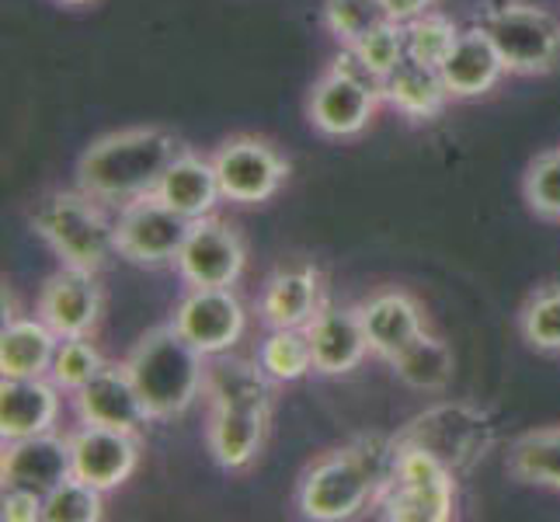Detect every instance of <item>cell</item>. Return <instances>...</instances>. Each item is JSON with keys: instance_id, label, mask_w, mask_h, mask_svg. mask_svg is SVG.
Returning <instances> with one entry per match:
<instances>
[{"instance_id": "d6a6232c", "label": "cell", "mask_w": 560, "mask_h": 522, "mask_svg": "<svg viewBox=\"0 0 560 522\" xmlns=\"http://www.w3.org/2000/svg\"><path fill=\"white\" fill-rule=\"evenodd\" d=\"M105 491L91 488L81 477H67L60 488L46 495L43 506V522H98L102 519V501Z\"/></svg>"}, {"instance_id": "2e32d148", "label": "cell", "mask_w": 560, "mask_h": 522, "mask_svg": "<svg viewBox=\"0 0 560 522\" xmlns=\"http://www.w3.org/2000/svg\"><path fill=\"white\" fill-rule=\"evenodd\" d=\"M314 348V370L324 376H341L362 366V359L373 352L365 338V324L359 306H320L317 317L306 324Z\"/></svg>"}, {"instance_id": "1f68e13d", "label": "cell", "mask_w": 560, "mask_h": 522, "mask_svg": "<svg viewBox=\"0 0 560 522\" xmlns=\"http://www.w3.org/2000/svg\"><path fill=\"white\" fill-rule=\"evenodd\" d=\"M404 35H408V60L424 63V67H442V60H446L456 46L459 28L450 18L429 11L404 25Z\"/></svg>"}, {"instance_id": "8d00e7d4", "label": "cell", "mask_w": 560, "mask_h": 522, "mask_svg": "<svg viewBox=\"0 0 560 522\" xmlns=\"http://www.w3.org/2000/svg\"><path fill=\"white\" fill-rule=\"evenodd\" d=\"M43 506L46 498L35 491H22V488H4V522H35L43 519Z\"/></svg>"}, {"instance_id": "4dcf8cb0", "label": "cell", "mask_w": 560, "mask_h": 522, "mask_svg": "<svg viewBox=\"0 0 560 522\" xmlns=\"http://www.w3.org/2000/svg\"><path fill=\"white\" fill-rule=\"evenodd\" d=\"M518 332L536 352H560V282L539 286L518 314Z\"/></svg>"}, {"instance_id": "ffe728a7", "label": "cell", "mask_w": 560, "mask_h": 522, "mask_svg": "<svg viewBox=\"0 0 560 522\" xmlns=\"http://www.w3.org/2000/svg\"><path fill=\"white\" fill-rule=\"evenodd\" d=\"M439 73L453 98H480V94H488L501 81L505 63H501V56L491 43V35L485 32V25H477V28L459 32L456 46L446 60H442Z\"/></svg>"}, {"instance_id": "6da1fadb", "label": "cell", "mask_w": 560, "mask_h": 522, "mask_svg": "<svg viewBox=\"0 0 560 522\" xmlns=\"http://www.w3.org/2000/svg\"><path fill=\"white\" fill-rule=\"evenodd\" d=\"M182 143L167 129H122L94 140L77 161V182L98 202H132L158 192L164 171L178 161Z\"/></svg>"}, {"instance_id": "30bf717a", "label": "cell", "mask_w": 560, "mask_h": 522, "mask_svg": "<svg viewBox=\"0 0 560 522\" xmlns=\"http://www.w3.org/2000/svg\"><path fill=\"white\" fill-rule=\"evenodd\" d=\"M212 167H217L223 199L237 202V206L268 202L282 188L285 174H289V164L282 153L258 137L226 140L217 150V158H212Z\"/></svg>"}, {"instance_id": "e575fe53", "label": "cell", "mask_w": 560, "mask_h": 522, "mask_svg": "<svg viewBox=\"0 0 560 522\" xmlns=\"http://www.w3.org/2000/svg\"><path fill=\"white\" fill-rule=\"evenodd\" d=\"M526 202L539 220L560 223V150H547L526 171Z\"/></svg>"}, {"instance_id": "52a82bcc", "label": "cell", "mask_w": 560, "mask_h": 522, "mask_svg": "<svg viewBox=\"0 0 560 522\" xmlns=\"http://www.w3.org/2000/svg\"><path fill=\"white\" fill-rule=\"evenodd\" d=\"M383 81L352 49H345L311 91V123L324 137H359L376 115Z\"/></svg>"}, {"instance_id": "277c9868", "label": "cell", "mask_w": 560, "mask_h": 522, "mask_svg": "<svg viewBox=\"0 0 560 522\" xmlns=\"http://www.w3.org/2000/svg\"><path fill=\"white\" fill-rule=\"evenodd\" d=\"M32 223L63 265L102 272L119 255L115 220L105 217L98 199H91L88 192H52L35 206Z\"/></svg>"}, {"instance_id": "e0dca14e", "label": "cell", "mask_w": 560, "mask_h": 522, "mask_svg": "<svg viewBox=\"0 0 560 522\" xmlns=\"http://www.w3.org/2000/svg\"><path fill=\"white\" fill-rule=\"evenodd\" d=\"M60 421V386L49 376H4L0 383V436L4 442L52 432Z\"/></svg>"}, {"instance_id": "f1b7e54d", "label": "cell", "mask_w": 560, "mask_h": 522, "mask_svg": "<svg viewBox=\"0 0 560 522\" xmlns=\"http://www.w3.org/2000/svg\"><path fill=\"white\" fill-rule=\"evenodd\" d=\"M258 366L279 383H293L314 373V348L306 327H272V335L258 348Z\"/></svg>"}, {"instance_id": "d6986e66", "label": "cell", "mask_w": 560, "mask_h": 522, "mask_svg": "<svg viewBox=\"0 0 560 522\" xmlns=\"http://www.w3.org/2000/svg\"><path fill=\"white\" fill-rule=\"evenodd\" d=\"M320 272L314 265H285L265 282L258 311L268 327H306L320 311Z\"/></svg>"}, {"instance_id": "83f0119b", "label": "cell", "mask_w": 560, "mask_h": 522, "mask_svg": "<svg viewBox=\"0 0 560 522\" xmlns=\"http://www.w3.org/2000/svg\"><path fill=\"white\" fill-rule=\"evenodd\" d=\"M509 474L523 485L560 491V429L523 436L509 453Z\"/></svg>"}, {"instance_id": "9c48e42d", "label": "cell", "mask_w": 560, "mask_h": 522, "mask_svg": "<svg viewBox=\"0 0 560 522\" xmlns=\"http://www.w3.org/2000/svg\"><path fill=\"white\" fill-rule=\"evenodd\" d=\"M196 220L171 209L158 192L132 199L115 217V237H119V255L137 265H167L178 262L188 241V230Z\"/></svg>"}, {"instance_id": "d4e9b609", "label": "cell", "mask_w": 560, "mask_h": 522, "mask_svg": "<svg viewBox=\"0 0 560 522\" xmlns=\"http://www.w3.org/2000/svg\"><path fill=\"white\" fill-rule=\"evenodd\" d=\"M60 341L63 338L56 335L43 317L8 321L4 332H0V373L4 376H49Z\"/></svg>"}, {"instance_id": "5b68a950", "label": "cell", "mask_w": 560, "mask_h": 522, "mask_svg": "<svg viewBox=\"0 0 560 522\" xmlns=\"http://www.w3.org/2000/svg\"><path fill=\"white\" fill-rule=\"evenodd\" d=\"M394 442L429 453L459 477L474 471L494 446V421L470 404H435L404 425Z\"/></svg>"}, {"instance_id": "7402d4cb", "label": "cell", "mask_w": 560, "mask_h": 522, "mask_svg": "<svg viewBox=\"0 0 560 522\" xmlns=\"http://www.w3.org/2000/svg\"><path fill=\"white\" fill-rule=\"evenodd\" d=\"M362 324H365V338H370V348L390 362L404 345H411L421 332H424V314L415 297L408 293H380L373 300H365L359 306Z\"/></svg>"}, {"instance_id": "d590c367", "label": "cell", "mask_w": 560, "mask_h": 522, "mask_svg": "<svg viewBox=\"0 0 560 522\" xmlns=\"http://www.w3.org/2000/svg\"><path fill=\"white\" fill-rule=\"evenodd\" d=\"M349 49L383 81L386 73H394L404 60H408V35H404L400 22H386L383 28L370 32L362 43H355Z\"/></svg>"}, {"instance_id": "f546056e", "label": "cell", "mask_w": 560, "mask_h": 522, "mask_svg": "<svg viewBox=\"0 0 560 522\" xmlns=\"http://www.w3.org/2000/svg\"><path fill=\"white\" fill-rule=\"evenodd\" d=\"M324 22L338 43L349 49L365 35L394 22L383 0H324Z\"/></svg>"}, {"instance_id": "7a4b0ae2", "label": "cell", "mask_w": 560, "mask_h": 522, "mask_svg": "<svg viewBox=\"0 0 560 522\" xmlns=\"http://www.w3.org/2000/svg\"><path fill=\"white\" fill-rule=\"evenodd\" d=\"M394 439H362L355 446L327 453L306 471L300 485V509L314 522H341L376 506V495L394 471Z\"/></svg>"}, {"instance_id": "9a60e30c", "label": "cell", "mask_w": 560, "mask_h": 522, "mask_svg": "<svg viewBox=\"0 0 560 522\" xmlns=\"http://www.w3.org/2000/svg\"><path fill=\"white\" fill-rule=\"evenodd\" d=\"M73 477L88 480L91 488L112 491L129 480V474L140 463L137 432L105 429V425H84L81 432L70 436Z\"/></svg>"}, {"instance_id": "44dd1931", "label": "cell", "mask_w": 560, "mask_h": 522, "mask_svg": "<svg viewBox=\"0 0 560 522\" xmlns=\"http://www.w3.org/2000/svg\"><path fill=\"white\" fill-rule=\"evenodd\" d=\"M209 408H255L272 411V376L261 366L230 359V356H209L206 359V386Z\"/></svg>"}, {"instance_id": "cb8c5ba5", "label": "cell", "mask_w": 560, "mask_h": 522, "mask_svg": "<svg viewBox=\"0 0 560 522\" xmlns=\"http://www.w3.org/2000/svg\"><path fill=\"white\" fill-rule=\"evenodd\" d=\"M158 196L171 209H178L182 217L202 220V217H212V209H217V202L223 199V188H220L212 161H202V158H196V153L182 150L178 161L164 171V178L158 185Z\"/></svg>"}, {"instance_id": "7c38bea8", "label": "cell", "mask_w": 560, "mask_h": 522, "mask_svg": "<svg viewBox=\"0 0 560 522\" xmlns=\"http://www.w3.org/2000/svg\"><path fill=\"white\" fill-rule=\"evenodd\" d=\"M171 324L209 359V356L230 352V348L241 341L247 314L241 300L234 297V289L191 286V293L182 300Z\"/></svg>"}, {"instance_id": "3957f363", "label": "cell", "mask_w": 560, "mask_h": 522, "mask_svg": "<svg viewBox=\"0 0 560 522\" xmlns=\"http://www.w3.org/2000/svg\"><path fill=\"white\" fill-rule=\"evenodd\" d=\"M122 366L132 386H137L150 421H164L188 411V404L206 386V356L175 324L153 327L150 335H143Z\"/></svg>"}, {"instance_id": "8992f818", "label": "cell", "mask_w": 560, "mask_h": 522, "mask_svg": "<svg viewBox=\"0 0 560 522\" xmlns=\"http://www.w3.org/2000/svg\"><path fill=\"white\" fill-rule=\"evenodd\" d=\"M376 506L383 519L394 522H450L456 515V474L429 453L397 446L394 471L380 488Z\"/></svg>"}, {"instance_id": "4fadbf2b", "label": "cell", "mask_w": 560, "mask_h": 522, "mask_svg": "<svg viewBox=\"0 0 560 522\" xmlns=\"http://www.w3.org/2000/svg\"><path fill=\"white\" fill-rule=\"evenodd\" d=\"M38 317H43L60 338L91 335L102 317V286L88 268L63 265L52 272L38 293Z\"/></svg>"}, {"instance_id": "ba28073f", "label": "cell", "mask_w": 560, "mask_h": 522, "mask_svg": "<svg viewBox=\"0 0 560 522\" xmlns=\"http://www.w3.org/2000/svg\"><path fill=\"white\" fill-rule=\"evenodd\" d=\"M485 32L509 73H547L560 56V25L544 8L512 0L488 14Z\"/></svg>"}, {"instance_id": "8fae6325", "label": "cell", "mask_w": 560, "mask_h": 522, "mask_svg": "<svg viewBox=\"0 0 560 522\" xmlns=\"http://www.w3.org/2000/svg\"><path fill=\"white\" fill-rule=\"evenodd\" d=\"M247 251L241 234L217 217H202L191 223L188 241L178 255V272L188 286L230 289L244 272Z\"/></svg>"}, {"instance_id": "603a6c76", "label": "cell", "mask_w": 560, "mask_h": 522, "mask_svg": "<svg viewBox=\"0 0 560 522\" xmlns=\"http://www.w3.org/2000/svg\"><path fill=\"white\" fill-rule=\"evenodd\" d=\"M268 432V411L255 408H209V429L206 442L212 460L223 471H244L265 446Z\"/></svg>"}, {"instance_id": "f35d334b", "label": "cell", "mask_w": 560, "mask_h": 522, "mask_svg": "<svg viewBox=\"0 0 560 522\" xmlns=\"http://www.w3.org/2000/svg\"><path fill=\"white\" fill-rule=\"evenodd\" d=\"M505 4H512V0H491V11L494 8H505Z\"/></svg>"}, {"instance_id": "5bb4252c", "label": "cell", "mask_w": 560, "mask_h": 522, "mask_svg": "<svg viewBox=\"0 0 560 522\" xmlns=\"http://www.w3.org/2000/svg\"><path fill=\"white\" fill-rule=\"evenodd\" d=\"M67 477H73L70 436L43 432V436L4 442V460H0V480H4V488H22L46 498Z\"/></svg>"}, {"instance_id": "74e56055", "label": "cell", "mask_w": 560, "mask_h": 522, "mask_svg": "<svg viewBox=\"0 0 560 522\" xmlns=\"http://www.w3.org/2000/svg\"><path fill=\"white\" fill-rule=\"evenodd\" d=\"M383 4H386V11H390L394 22L408 25V22H415V18L429 14L435 0H383Z\"/></svg>"}, {"instance_id": "ab89813d", "label": "cell", "mask_w": 560, "mask_h": 522, "mask_svg": "<svg viewBox=\"0 0 560 522\" xmlns=\"http://www.w3.org/2000/svg\"><path fill=\"white\" fill-rule=\"evenodd\" d=\"M60 4H91V0H60Z\"/></svg>"}, {"instance_id": "484cf974", "label": "cell", "mask_w": 560, "mask_h": 522, "mask_svg": "<svg viewBox=\"0 0 560 522\" xmlns=\"http://www.w3.org/2000/svg\"><path fill=\"white\" fill-rule=\"evenodd\" d=\"M383 98L404 115H411V119H435L453 94L442 81L439 67L404 60L394 73L383 77Z\"/></svg>"}, {"instance_id": "ac0fdd59", "label": "cell", "mask_w": 560, "mask_h": 522, "mask_svg": "<svg viewBox=\"0 0 560 522\" xmlns=\"http://www.w3.org/2000/svg\"><path fill=\"white\" fill-rule=\"evenodd\" d=\"M77 397V415L84 425H105V429L119 432H140L147 425V408L132 386L126 366H105L88 386L73 394Z\"/></svg>"}, {"instance_id": "4316f807", "label": "cell", "mask_w": 560, "mask_h": 522, "mask_svg": "<svg viewBox=\"0 0 560 522\" xmlns=\"http://www.w3.org/2000/svg\"><path fill=\"white\" fill-rule=\"evenodd\" d=\"M453 348L429 335V332H421L411 345H404L400 352L390 359V370L394 376L404 383V386H411V391H424V394H439V391H446L450 380H453Z\"/></svg>"}, {"instance_id": "836d02e7", "label": "cell", "mask_w": 560, "mask_h": 522, "mask_svg": "<svg viewBox=\"0 0 560 522\" xmlns=\"http://www.w3.org/2000/svg\"><path fill=\"white\" fill-rule=\"evenodd\" d=\"M102 370H105V362L98 356V348L88 341V335H81V338H63L60 341V348H56V359H52V370H49V380L60 386V391L77 394Z\"/></svg>"}]
</instances>
